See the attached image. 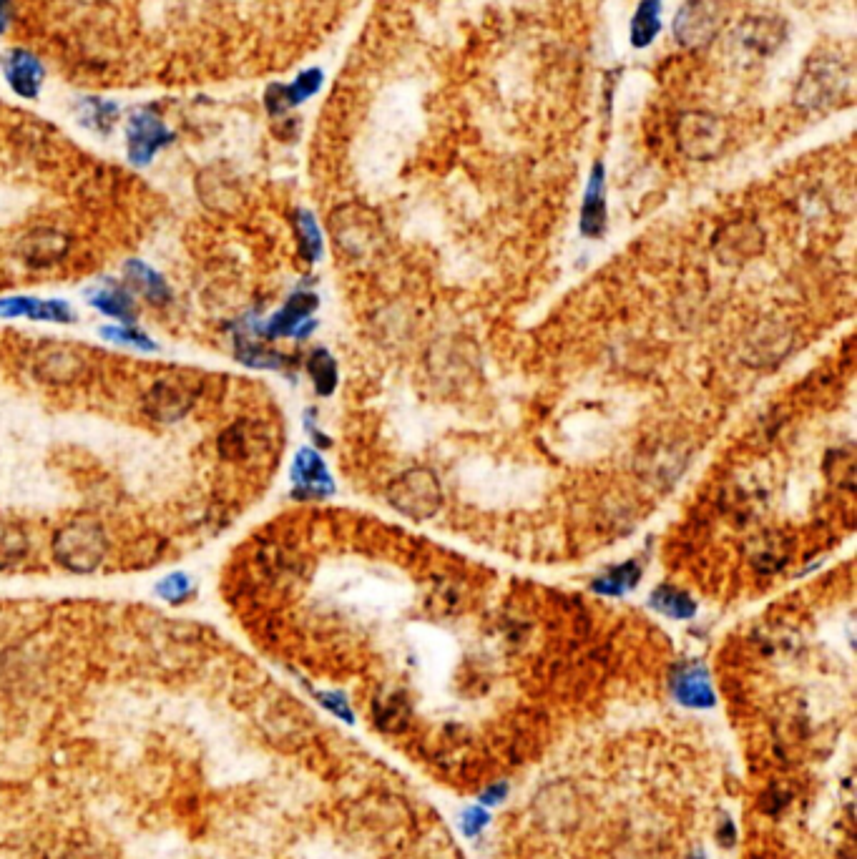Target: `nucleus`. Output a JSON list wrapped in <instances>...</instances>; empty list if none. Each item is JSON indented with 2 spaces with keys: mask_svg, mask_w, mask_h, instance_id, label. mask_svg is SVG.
<instances>
[{
  "mask_svg": "<svg viewBox=\"0 0 857 859\" xmlns=\"http://www.w3.org/2000/svg\"><path fill=\"white\" fill-rule=\"evenodd\" d=\"M53 556L71 573H93L106 556V533L91 518H76L56 530Z\"/></svg>",
  "mask_w": 857,
  "mask_h": 859,
  "instance_id": "nucleus-1",
  "label": "nucleus"
},
{
  "mask_svg": "<svg viewBox=\"0 0 857 859\" xmlns=\"http://www.w3.org/2000/svg\"><path fill=\"white\" fill-rule=\"evenodd\" d=\"M390 503L413 520H425L438 513L443 503L440 483L430 470H408L390 485Z\"/></svg>",
  "mask_w": 857,
  "mask_h": 859,
  "instance_id": "nucleus-2",
  "label": "nucleus"
},
{
  "mask_svg": "<svg viewBox=\"0 0 857 859\" xmlns=\"http://www.w3.org/2000/svg\"><path fill=\"white\" fill-rule=\"evenodd\" d=\"M174 141V134L151 109H136L126 121V151L134 166H149L164 146Z\"/></svg>",
  "mask_w": 857,
  "mask_h": 859,
  "instance_id": "nucleus-3",
  "label": "nucleus"
},
{
  "mask_svg": "<svg viewBox=\"0 0 857 859\" xmlns=\"http://www.w3.org/2000/svg\"><path fill=\"white\" fill-rule=\"evenodd\" d=\"M722 16V0H687L674 21V36L687 48L704 46L719 31Z\"/></svg>",
  "mask_w": 857,
  "mask_h": 859,
  "instance_id": "nucleus-4",
  "label": "nucleus"
},
{
  "mask_svg": "<svg viewBox=\"0 0 857 859\" xmlns=\"http://www.w3.org/2000/svg\"><path fill=\"white\" fill-rule=\"evenodd\" d=\"M677 139L679 146L692 159H714L722 151L724 126L722 121L714 119L709 114H684L677 124Z\"/></svg>",
  "mask_w": 857,
  "mask_h": 859,
  "instance_id": "nucleus-5",
  "label": "nucleus"
},
{
  "mask_svg": "<svg viewBox=\"0 0 857 859\" xmlns=\"http://www.w3.org/2000/svg\"><path fill=\"white\" fill-rule=\"evenodd\" d=\"M317 309V297L312 292L292 294L284 307L274 314L264 327L267 337H305L312 330L310 317Z\"/></svg>",
  "mask_w": 857,
  "mask_h": 859,
  "instance_id": "nucleus-6",
  "label": "nucleus"
},
{
  "mask_svg": "<svg viewBox=\"0 0 857 859\" xmlns=\"http://www.w3.org/2000/svg\"><path fill=\"white\" fill-rule=\"evenodd\" d=\"M194 392L186 385L174 380L156 382L144 397L146 415L154 417L156 422H176L192 410Z\"/></svg>",
  "mask_w": 857,
  "mask_h": 859,
  "instance_id": "nucleus-7",
  "label": "nucleus"
},
{
  "mask_svg": "<svg viewBox=\"0 0 857 859\" xmlns=\"http://www.w3.org/2000/svg\"><path fill=\"white\" fill-rule=\"evenodd\" d=\"M36 319V322H58L71 325L76 312L63 299H36V297H6L0 299V319Z\"/></svg>",
  "mask_w": 857,
  "mask_h": 859,
  "instance_id": "nucleus-8",
  "label": "nucleus"
},
{
  "mask_svg": "<svg viewBox=\"0 0 857 859\" xmlns=\"http://www.w3.org/2000/svg\"><path fill=\"white\" fill-rule=\"evenodd\" d=\"M322 86V71L320 68H310V71L300 73L292 83H272L264 93V106L272 116H282L290 109L305 103L307 98L315 96Z\"/></svg>",
  "mask_w": 857,
  "mask_h": 859,
  "instance_id": "nucleus-9",
  "label": "nucleus"
},
{
  "mask_svg": "<svg viewBox=\"0 0 857 859\" xmlns=\"http://www.w3.org/2000/svg\"><path fill=\"white\" fill-rule=\"evenodd\" d=\"M292 483H295V495L300 498H325L335 490L330 470L310 448H302L297 453L295 465H292Z\"/></svg>",
  "mask_w": 857,
  "mask_h": 859,
  "instance_id": "nucleus-10",
  "label": "nucleus"
},
{
  "mask_svg": "<svg viewBox=\"0 0 857 859\" xmlns=\"http://www.w3.org/2000/svg\"><path fill=\"white\" fill-rule=\"evenodd\" d=\"M3 71H6L8 86H11L18 96L28 98V101H36L43 88V76H46L43 63L38 61L36 53L23 51V48L8 53L6 61H3Z\"/></svg>",
  "mask_w": 857,
  "mask_h": 859,
  "instance_id": "nucleus-11",
  "label": "nucleus"
},
{
  "mask_svg": "<svg viewBox=\"0 0 857 859\" xmlns=\"http://www.w3.org/2000/svg\"><path fill=\"white\" fill-rule=\"evenodd\" d=\"M332 234L350 254L365 252L375 242V224L360 209H340L332 217Z\"/></svg>",
  "mask_w": 857,
  "mask_h": 859,
  "instance_id": "nucleus-12",
  "label": "nucleus"
},
{
  "mask_svg": "<svg viewBox=\"0 0 857 859\" xmlns=\"http://www.w3.org/2000/svg\"><path fill=\"white\" fill-rule=\"evenodd\" d=\"M714 247H717L714 252L719 254L722 262L739 264L759 252V247H762V234H759L757 227H752V224H734V227H727L719 234Z\"/></svg>",
  "mask_w": 857,
  "mask_h": 859,
  "instance_id": "nucleus-13",
  "label": "nucleus"
},
{
  "mask_svg": "<svg viewBox=\"0 0 857 859\" xmlns=\"http://www.w3.org/2000/svg\"><path fill=\"white\" fill-rule=\"evenodd\" d=\"M606 227V194H604V166L596 164L591 171L589 189H586L581 229L586 237H601Z\"/></svg>",
  "mask_w": 857,
  "mask_h": 859,
  "instance_id": "nucleus-14",
  "label": "nucleus"
},
{
  "mask_svg": "<svg viewBox=\"0 0 857 859\" xmlns=\"http://www.w3.org/2000/svg\"><path fill=\"white\" fill-rule=\"evenodd\" d=\"M88 304L99 309V312L109 314V317L121 319L124 325H131L136 319V307L131 294L124 292L121 287H114V284L91 289V292H88Z\"/></svg>",
  "mask_w": 857,
  "mask_h": 859,
  "instance_id": "nucleus-15",
  "label": "nucleus"
},
{
  "mask_svg": "<svg viewBox=\"0 0 857 859\" xmlns=\"http://www.w3.org/2000/svg\"><path fill=\"white\" fill-rule=\"evenodd\" d=\"M126 277L136 284V287L144 292V297L154 304H169L171 302V289L166 284V279L156 272L154 267H149L141 259H129L126 262Z\"/></svg>",
  "mask_w": 857,
  "mask_h": 859,
  "instance_id": "nucleus-16",
  "label": "nucleus"
},
{
  "mask_svg": "<svg viewBox=\"0 0 857 859\" xmlns=\"http://www.w3.org/2000/svg\"><path fill=\"white\" fill-rule=\"evenodd\" d=\"M83 370V357L76 355L71 350H51L41 357L38 362V372L41 377L51 382H71L73 377L81 375Z\"/></svg>",
  "mask_w": 857,
  "mask_h": 859,
  "instance_id": "nucleus-17",
  "label": "nucleus"
},
{
  "mask_svg": "<svg viewBox=\"0 0 857 859\" xmlns=\"http://www.w3.org/2000/svg\"><path fill=\"white\" fill-rule=\"evenodd\" d=\"M661 0H641L631 21V43L636 48H646L656 38L661 28Z\"/></svg>",
  "mask_w": 857,
  "mask_h": 859,
  "instance_id": "nucleus-18",
  "label": "nucleus"
},
{
  "mask_svg": "<svg viewBox=\"0 0 857 859\" xmlns=\"http://www.w3.org/2000/svg\"><path fill=\"white\" fill-rule=\"evenodd\" d=\"M66 247L68 239L63 237V234L43 229V232H36L26 242V257L31 259L33 264H51L66 254Z\"/></svg>",
  "mask_w": 857,
  "mask_h": 859,
  "instance_id": "nucleus-19",
  "label": "nucleus"
},
{
  "mask_svg": "<svg viewBox=\"0 0 857 859\" xmlns=\"http://www.w3.org/2000/svg\"><path fill=\"white\" fill-rule=\"evenodd\" d=\"M677 696L689 706H712V686H709L707 674L702 669H689L677 676Z\"/></svg>",
  "mask_w": 857,
  "mask_h": 859,
  "instance_id": "nucleus-20",
  "label": "nucleus"
},
{
  "mask_svg": "<svg viewBox=\"0 0 857 859\" xmlns=\"http://www.w3.org/2000/svg\"><path fill=\"white\" fill-rule=\"evenodd\" d=\"M649 601L656 611H661L664 616H672V618H692L694 611H697V603H694L687 593L672 586L656 588V591L651 593Z\"/></svg>",
  "mask_w": 857,
  "mask_h": 859,
  "instance_id": "nucleus-21",
  "label": "nucleus"
},
{
  "mask_svg": "<svg viewBox=\"0 0 857 859\" xmlns=\"http://www.w3.org/2000/svg\"><path fill=\"white\" fill-rule=\"evenodd\" d=\"M116 119H119V106L111 101H101V98H86L81 103V121L93 131L109 134L114 129Z\"/></svg>",
  "mask_w": 857,
  "mask_h": 859,
  "instance_id": "nucleus-22",
  "label": "nucleus"
},
{
  "mask_svg": "<svg viewBox=\"0 0 857 859\" xmlns=\"http://www.w3.org/2000/svg\"><path fill=\"white\" fill-rule=\"evenodd\" d=\"M28 553V535L18 525H0V571L16 566Z\"/></svg>",
  "mask_w": 857,
  "mask_h": 859,
  "instance_id": "nucleus-23",
  "label": "nucleus"
},
{
  "mask_svg": "<svg viewBox=\"0 0 857 859\" xmlns=\"http://www.w3.org/2000/svg\"><path fill=\"white\" fill-rule=\"evenodd\" d=\"M307 370H310L312 382H315L320 395H332L337 387V362L327 350H315L307 360Z\"/></svg>",
  "mask_w": 857,
  "mask_h": 859,
  "instance_id": "nucleus-24",
  "label": "nucleus"
},
{
  "mask_svg": "<svg viewBox=\"0 0 857 859\" xmlns=\"http://www.w3.org/2000/svg\"><path fill=\"white\" fill-rule=\"evenodd\" d=\"M641 578V568L636 563H624V566L611 568L606 576H601L599 581H594V588L599 593H609V596H619L626 593L629 588H634Z\"/></svg>",
  "mask_w": 857,
  "mask_h": 859,
  "instance_id": "nucleus-25",
  "label": "nucleus"
},
{
  "mask_svg": "<svg viewBox=\"0 0 857 859\" xmlns=\"http://www.w3.org/2000/svg\"><path fill=\"white\" fill-rule=\"evenodd\" d=\"M237 360L242 362V365L254 367V370H279V367L287 362L274 350H267V347L254 345V342L247 340L237 342Z\"/></svg>",
  "mask_w": 857,
  "mask_h": 859,
  "instance_id": "nucleus-26",
  "label": "nucleus"
},
{
  "mask_svg": "<svg viewBox=\"0 0 857 859\" xmlns=\"http://www.w3.org/2000/svg\"><path fill=\"white\" fill-rule=\"evenodd\" d=\"M295 227H297V237H300V247H302V254H305V259L317 262V259L322 257V234L320 229H317L315 217H312L310 211L300 209L295 217Z\"/></svg>",
  "mask_w": 857,
  "mask_h": 859,
  "instance_id": "nucleus-27",
  "label": "nucleus"
},
{
  "mask_svg": "<svg viewBox=\"0 0 857 859\" xmlns=\"http://www.w3.org/2000/svg\"><path fill=\"white\" fill-rule=\"evenodd\" d=\"M156 596L164 598L171 606H181V603L194 596V581L186 573H169V576L156 583Z\"/></svg>",
  "mask_w": 857,
  "mask_h": 859,
  "instance_id": "nucleus-28",
  "label": "nucleus"
},
{
  "mask_svg": "<svg viewBox=\"0 0 857 859\" xmlns=\"http://www.w3.org/2000/svg\"><path fill=\"white\" fill-rule=\"evenodd\" d=\"M101 337L109 342H114V345H129L136 347V350H146V352H154L156 350V342L151 340L149 335H144V330H136V327H101Z\"/></svg>",
  "mask_w": 857,
  "mask_h": 859,
  "instance_id": "nucleus-29",
  "label": "nucleus"
},
{
  "mask_svg": "<svg viewBox=\"0 0 857 859\" xmlns=\"http://www.w3.org/2000/svg\"><path fill=\"white\" fill-rule=\"evenodd\" d=\"M320 699H322V704H325L327 709L335 711L337 716H342V719H347V721L352 719L350 709H347V701L342 699L340 694H320Z\"/></svg>",
  "mask_w": 857,
  "mask_h": 859,
  "instance_id": "nucleus-30",
  "label": "nucleus"
},
{
  "mask_svg": "<svg viewBox=\"0 0 857 859\" xmlns=\"http://www.w3.org/2000/svg\"><path fill=\"white\" fill-rule=\"evenodd\" d=\"M11 18H13L11 0H0V33L8 31V26H11Z\"/></svg>",
  "mask_w": 857,
  "mask_h": 859,
  "instance_id": "nucleus-31",
  "label": "nucleus"
}]
</instances>
